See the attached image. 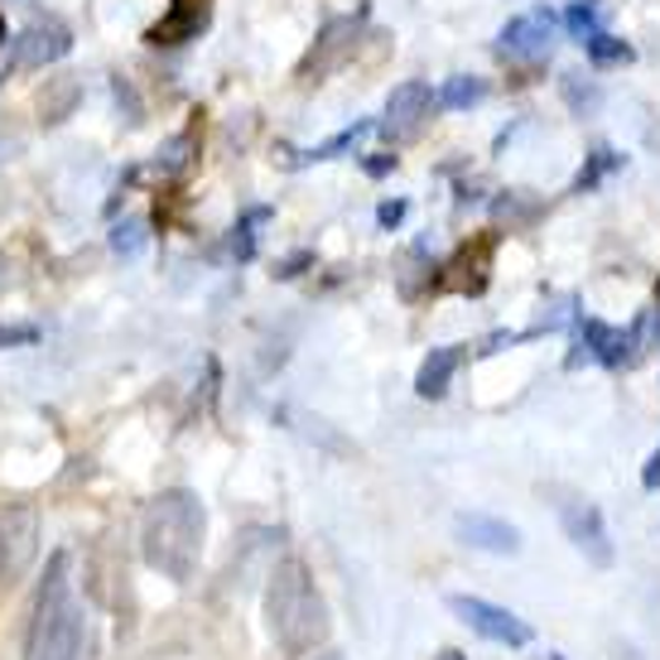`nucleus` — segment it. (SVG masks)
I'll list each match as a JSON object with an SVG mask.
<instances>
[{
  "label": "nucleus",
  "instance_id": "f257e3e1",
  "mask_svg": "<svg viewBox=\"0 0 660 660\" xmlns=\"http://www.w3.org/2000/svg\"><path fill=\"white\" fill-rule=\"evenodd\" d=\"M207 535V511L189 487H169L140 511V560L169 584H189Z\"/></svg>",
  "mask_w": 660,
  "mask_h": 660
},
{
  "label": "nucleus",
  "instance_id": "f03ea898",
  "mask_svg": "<svg viewBox=\"0 0 660 660\" xmlns=\"http://www.w3.org/2000/svg\"><path fill=\"white\" fill-rule=\"evenodd\" d=\"M266 627L289 656H309L313 646H323V637H328V603L299 554H289V560H280L270 569Z\"/></svg>",
  "mask_w": 660,
  "mask_h": 660
},
{
  "label": "nucleus",
  "instance_id": "7ed1b4c3",
  "mask_svg": "<svg viewBox=\"0 0 660 660\" xmlns=\"http://www.w3.org/2000/svg\"><path fill=\"white\" fill-rule=\"evenodd\" d=\"M83 637L87 622L68 588V554H49L30 627H24V660H83Z\"/></svg>",
  "mask_w": 660,
  "mask_h": 660
},
{
  "label": "nucleus",
  "instance_id": "20e7f679",
  "mask_svg": "<svg viewBox=\"0 0 660 660\" xmlns=\"http://www.w3.org/2000/svg\"><path fill=\"white\" fill-rule=\"evenodd\" d=\"M73 49V30L54 15L34 20L30 30H20L10 39V58H6V73H34V68H49V63L68 58Z\"/></svg>",
  "mask_w": 660,
  "mask_h": 660
},
{
  "label": "nucleus",
  "instance_id": "39448f33",
  "mask_svg": "<svg viewBox=\"0 0 660 660\" xmlns=\"http://www.w3.org/2000/svg\"><path fill=\"white\" fill-rule=\"evenodd\" d=\"M448 607H454L458 622H468L482 641L511 646V651H521V646L535 641V631L525 627L517 613H507V607H497V603H487V598H468V593H454V598H448Z\"/></svg>",
  "mask_w": 660,
  "mask_h": 660
},
{
  "label": "nucleus",
  "instance_id": "423d86ee",
  "mask_svg": "<svg viewBox=\"0 0 660 660\" xmlns=\"http://www.w3.org/2000/svg\"><path fill=\"white\" fill-rule=\"evenodd\" d=\"M39 550V521L30 507H6L0 511V593L15 588L24 569L34 564Z\"/></svg>",
  "mask_w": 660,
  "mask_h": 660
},
{
  "label": "nucleus",
  "instance_id": "0eeeda50",
  "mask_svg": "<svg viewBox=\"0 0 660 660\" xmlns=\"http://www.w3.org/2000/svg\"><path fill=\"white\" fill-rule=\"evenodd\" d=\"M560 525H564V535H569V545L584 554L588 564H598V569L613 564V535H607V521H603V511L593 507V501L569 497L560 507Z\"/></svg>",
  "mask_w": 660,
  "mask_h": 660
},
{
  "label": "nucleus",
  "instance_id": "6e6552de",
  "mask_svg": "<svg viewBox=\"0 0 660 660\" xmlns=\"http://www.w3.org/2000/svg\"><path fill=\"white\" fill-rule=\"evenodd\" d=\"M550 49H554V20H550V10H535V15L507 20V24H501V34H497V54L511 58V63H540V58H550Z\"/></svg>",
  "mask_w": 660,
  "mask_h": 660
},
{
  "label": "nucleus",
  "instance_id": "1a4fd4ad",
  "mask_svg": "<svg viewBox=\"0 0 660 660\" xmlns=\"http://www.w3.org/2000/svg\"><path fill=\"white\" fill-rule=\"evenodd\" d=\"M358 34H362V20H352V15H342V20H328L319 39H313V49H309V58H304V68L299 77H323V73H333L342 58L358 49Z\"/></svg>",
  "mask_w": 660,
  "mask_h": 660
},
{
  "label": "nucleus",
  "instance_id": "9d476101",
  "mask_svg": "<svg viewBox=\"0 0 660 660\" xmlns=\"http://www.w3.org/2000/svg\"><path fill=\"white\" fill-rule=\"evenodd\" d=\"M458 540L472 550H487V554H521V531L511 521H497V517H482V511H468L458 517Z\"/></svg>",
  "mask_w": 660,
  "mask_h": 660
},
{
  "label": "nucleus",
  "instance_id": "9b49d317",
  "mask_svg": "<svg viewBox=\"0 0 660 660\" xmlns=\"http://www.w3.org/2000/svg\"><path fill=\"white\" fill-rule=\"evenodd\" d=\"M429 83H419V77H411V83H401V87H391V97H386V136H411V130L429 116Z\"/></svg>",
  "mask_w": 660,
  "mask_h": 660
},
{
  "label": "nucleus",
  "instance_id": "f8f14e48",
  "mask_svg": "<svg viewBox=\"0 0 660 660\" xmlns=\"http://www.w3.org/2000/svg\"><path fill=\"white\" fill-rule=\"evenodd\" d=\"M203 24H207L203 0H174V10L150 30V44H183V39H193Z\"/></svg>",
  "mask_w": 660,
  "mask_h": 660
},
{
  "label": "nucleus",
  "instance_id": "ddd939ff",
  "mask_svg": "<svg viewBox=\"0 0 660 660\" xmlns=\"http://www.w3.org/2000/svg\"><path fill=\"white\" fill-rule=\"evenodd\" d=\"M578 342H584V348H588L603 366H622V362H631V352H627V333L607 328L603 319H584V323H578Z\"/></svg>",
  "mask_w": 660,
  "mask_h": 660
},
{
  "label": "nucleus",
  "instance_id": "4468645a",
  "mask_svg": "<svg viewBox=\"0 0 660 660\" xmlns=\"http://www.w3.org/2000/svg\"><path fill=\"white\" fill-rule=\"evenodd\" d=\"M458 362H464V348H434L425 366H419V376H415V391L425 395V401H439V395L448 391V381H454L458 372Z\"/></svg>",
  "mask_w": 660,
  "mask_h": 660
},
{
  "label": "nucleus",
  "instance_id": "2eb2a0df",
  "mask_svg": "<svg viewBox=\"0 0 660 660\" xmlns=\"http://www.w3.org/2000/svg\"><path fill=\"white\" fill-rule=\"evenodd\" d=\"M77 102H83V83L77 77H54V83H44V92H39V121L44 126L68 121Z\"/></svg>",
  "mask_w": 660,
  "mask_h": 660
},
{
  "label": "nucleus",
  "instance_id": "dca6fc26",
  "mask_svg": "<svg viewBox=\"0 0 660 660\" xmlns=\"http://www.w3.org/2000/svg\"><path fill=\"white\" fill-rule=\"evenodd\" d=\"M372 130H376V121H352L348 130H338V136L333 140H323V145H313V150L309 155H295V160H289V164H323V160H338V155H348V150H358V145L366 140V136H372Z\"/></svg>",
  "mask_w": 660,
  "mask_h": 660
},
{
  "label": "nucleus",
  "instance_id": "f3484780",
  "mask_svg": "<svg viewBox=\"0 0 660 660\" xmlns=\"http://www.w3.org/2000/svg\"><path fill=\"white\" fill-rule=\"evenodd\" d=\"M487 97V83L482 77H472V73H458V77H448V83L439 87V107L444 111H468V107H478V102Z\"/></svg>",
  "mask_w": 660,
  "mask_h": 660
},
{
  "label": "nucleus",
  "instance_id": "a211bd4d",
  "mask_svg": "<svg viewBox=\"0 0 660 660\" xmlns=\"http://www.w3.org/2000/svg\"><path fill=\"white\" fill-rule=\"evenodd\" d=\"M193 155H198V136H193V130H179V136H169V140L160 145V155H155V169H160L164 179H174V174H183V169L193 164Z\"/></svg>",
  "mask_w": 660,
  "mask_h": 660
},
{
  "label": "nucleus",
  "instance_id": "6ab92c4d",
  "mask_svg": "<svg viewBox=\"0 0 660 660\" xmlns=\"http://www.w3.org/2000/svg\"><path fill=\"white\" fill-rule=\"evenodd\" d=\"M613 169H622V155L613 150V145H598V150L588 155V164L578 169V179H574V193H593L598 183L613 174Z\"/></svg>",
  "mask_w": 660,
  "mask_h": 660
},
{
  "label": "nucleus",
  "instance_id": "aec40b11",
  "mask_svg": "<svg viewBox=\"0 0 660 660\" xmlns=\"http://www.w3.org/2000/svg\"><path fill=\"white\" fill-rule=\"evenodd\" d=\"M560 87H564V102H569V111H578V116H593V111L603 107L598 83H593V77H584V73H564Z\"/></svg>",
  "mask_w": 660,
  "mask_h": 660
},
{
  "label": "nucleus",
  "instance_id": "412c9836",
  "mask_svg": "<svg viewBox=\"0 0 660 660\" xmlns=\"http://www.w3.org/2000/svg\"><path fill=\"white\" fill-rule=\"evenodd\" d=\"M266 222H270V207H251V213L236 222V232H232L236 260H251V256H256V227H266Z\"/></svg>",
  "mask_w": 660,
  "mask_h": 660
},
{
  "label": "nucleus",
  "instance_id": "4be33fe9",
  "mask_svg": "<svg viewBox=\"0 0 660 660\" xmlns=\"http://www.w3.org/2000/svg\"><path fill=\"white\" fill-rule=\"evenodd\" d=\"M584 44H588V58L603 63V68H607V63H631V44H627V39H617V34L598 30V34H588Z\"/></svg>",
  "mask_w": 660,
  "mask_h": 660
},
{
  "label": "nucleus",
  "instance_id": "5701e85b",
  "mask_svg": "<svg viewBox=\"0 0 660 660\" xmlns=\"http://www.w3.org/2000/svg\"><path fill=\"white\" fill-rule=\"evenodd\" d=\"M145 236H150V232H145V222L126 217V222H116V227H111V251L121 260H130V256H140V251H145Z\"/></svg>",
  "mask_w": 660,
  "mask_h": 660
},
{
  "label": "nucleus",
  "instance_id": "b1692460",
  "mask_svg": "<svg viewBox=\"0 0 660 660\" xmlns=\"http://www.w3.org/2000/svg\"><path fill=\"white\" fill-rule=\"evenodd\" d=\"M492 207H497V217L507 222V227H511V222H525V217H535V203H525L521 193H507V198H497Z\"/></svg>",
  "mask_w": 660,
  "mask_h": 660
},
{
  "label": "nucleus",
  "instance_id": "393cba45",
  "mask_svg": "<svg viewBox=\"0 0 660 660\" xmlns=\"http://www.w3.org/2000/svg\"><path fill=\"white\" fill-rule=\"evenodd\" d=\"M564 20H569V34L578 39V44H584L588 34H598V30H593V6H584V0H578V6H574Z\"/></svg>",
  "mask_w": 660,
  "mask_h": 660
},
{
  "label": "nucleus",
  "instance_id": "a878e982",
  "mask_svg": "<svg viewBox=\"0 0 660 660\" xmlns=\"http://www.w3.org/2000/svg\"><path fill=\"white\" fill-rule=\"evenodd\" d=\"M111 92H116V107H121V102H126V121L136 126V121H140V102H136V92H130V83H126V77H116V83H111Z\"/></svg>",
  "mask_w": 660,
  "mask_h": 660
},
{
  "label": "nucleus",
  "instance_id": "bb28decb",
  "mask_svg": "<svg viewBox=\"0 0 660 660\" xmlns=\"http://www.w3.org/2000/svg\"><path fill=\"white\" fill-rule=\"evenodd\" d=\"M304 266H313V256H309V251H295V256H285L280 266H275V275H280V280H295Z\"/></svg>",
  "mask_w": 660,
  "mask_h": 660
},
{
  "label": "nucleus",
  "instance_id": "cd10ccee",
  "mask_svg": "<svg viewBox=\"0 0 660 660\" xmlns=\"http://www.w3.org/2000/svg\"><path fill=\"white\" fill-rule=\"evenodd\" d=\"M376 222H381V227H401V222H405V203H401V198L381 203V207H376Z\"/></svg>",
  "mask_w": 660,
  "mask_h": 660
},
{
  "label": "nucleus",
  "instance_id": "c85d7f7f",
  "mask_svg": "<svg viewBox=\"0 0 660 660\" xmlns=\"http://www.w3.org/2000/svg\"><path fill=\"white\" fill-rule=\"evenodd\" d=\"M39 333H34V328H6V323H0V348H10V342H34Z\"/></svg>",
  "mask_w": 660,
  "mask_h": 660
},
{
  "label": "nucleus",
  "instance_id": "c756f323",
  "mask_svg": "<svg viewBox=\"0 0 660 660\" xmlns=\"http://www.w3.org/2000/svg\"><path fill=\"white\" fill-rule=\"evenodd\" d=\"M641 487L646 492H660V448L651 454V464H646V472H641Z\"/></svg>",
  "mask_w": 660,
  "mask_h": 660
},
{
  "label": "nucleus",
  "instance_id": "7c9ffc66",
  "mask_svg": "<svg viewBox=\"0 0 660 660\" xmlns=\"http://www.w3.org/2000/svg\"><path fill=\"white\" fill-rule=\"evenodd\" d=\"M362 169H366L372 179H381V174H391V169H395V155H372V160H366Z\"/></svg>",
  "mask_w": 660,
  "mask_h": 660
},
{
  "label": "nucleus",
  "instance_id": "2f4dec72",
  "mask_svg": "<svg viewBox=\"0 0 660 660\" xmlns=\"http://www.w3.org/2000/svg\"><path fill=\"white\" fill-rule=\"evenodd\" d=\"M444 660H464V656H458V651H444Z\"/></svg>",
  "mask_w": 660,
  "mask_h": 660
},
{
  "label": "nucleus",
  "instance_id": "473e14b6",
  "mask_svg": "<svg viewBox=\"0 0 660 660\" xmlns=\"http://www.w3.org/2000/svg\"><path fill=\"white\" fill-rule=\"evenodd\" d=\"M0 39H6V15H0Z\"/></svg>",
  "mask_w": 660,
  "mask_h": 660
},
{
  "label": "nucleus",
  "instance_id": "72a5a7b5",
  "mask_svg": "<svg viewBox=\"0 0 660 660\" xmlns=\"http://www.w3.org/2000/svg\"><path fill=\"white\" fill-rule=\"evenodd\" d=\"M550 660H569V656H550Z\"/></svg>",
  "mask_w": 660,
  "mask_h": 660
},
{
  "label": "nucleus",
  "instance_id": "f704fd0d",
  "mask_svg": "<svg viewBox=\"0 0 660 660\" xmlns=\"http://www.w3.org/2000/svg\"><path fill=\"white\" fill-rule=\"evenodd\" d=\"M319 660H338V656H319Z\"/></svg>",
  "mask_w": 660,
  "mask_h": 660
},
{
  "label": "nucleus",
  "instance_id": "c9c22d12",
  "mask_svg": "<svg viewBox=\"0 0 660 660\" xmlns=\"http://www.w3.org/2000/svg\"><path fill=\"white\" fill-rule=\"evenodd\" d=\"M584 6H593V0H584Z\"/></svg>",
  "mask_w": 660,
  "mask_h": 660
}]
</instances>
